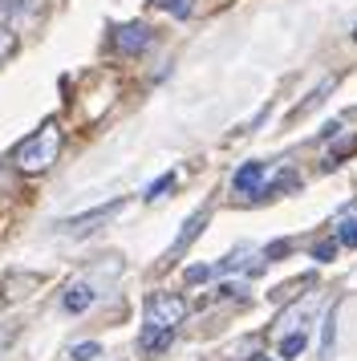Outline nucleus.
Listing matches in <instances>:
<instances>
[{"label": "nucleus", "instance_id": "1", "mask_svg": "<svg viewBox=\"0 0 357 361\" xmlns=\"http://www.w3.org/2000/svg\"><path fill=\"white\" fill-rule=\"evenodd\" d=\"M187 321V300L175 293H150L143 309V333H138V349L146 357L162 353L167 345L175 341V329Z\"/></svg>", "mask_w": 357, "mask_h": 361}, {"label": "nucleus", "instance_id": "2", "mask_svg": "<svg viewBox=\"0 0 357 361\" xmlns=\"http://www.w3.org/2000/svg\"><path fill=\"white\" fill-rule=\"evenodd\" d=\"M57 154H61V126L57 122H45L41 130H32L13 150V166L25 171V175H41V171H49V166L57 163Z\"/></svg>", "mask_w": 357, "mask_h": 361}, {"label": "nucleus", "instance_id": "3", "mask_svg": "<svg viewBox=\"0 0 357 361\" xmlns=\"http://www.w3.org/2000/svg\"><path fill=\"white\" fill-rule=\"evenodd\" d=\"M150 41H155V33H150V25H143V20H130V25H118L114 29V49L126 53V57H138L143 49H150Z\"/></svg>", "mask_w": 357, "mask_h": 361}, {"label": "nucleus", "instance_id": "4", "mask_svg": "<svg viewBox=\"0 0 357 361\" xmlns=\"http://www.w3.org/2000/svg\"><path fill=\"white\" fill-rule=\"evenodd\" d=\"M264 183H268V163H260V159L243 163L240 171L231 175V187H236V195H252V199H260V195H264Z\"/></svg>", "mask_w": 357, "mask_h": 361}, {"label": "nucleus", "instance_id": "5", "mask_svg": "<svg viewBox=\"0 0 357 361\" xmlns=\"http://www.w3.org/2000/svg\"><path fill=\"white\" fill-rule=\"evenodd\" d=\"M114 212H122V199H114V203H106V207H94V212L78 215V219H65V224H57V228H61L65 235H85V231H94V224H106Z\"/></svg>", "mask_w": 357, "mask_h": 361}, {"label": "nucleus", "instance_id": "6", "mask_svg": "<svg viewBox=\"0 0 357 361\" xmlns=\"http://www.w3.org/2000/svg\"><path fill=\"white\" fill-rule=\"evenodd\" d=\"M94 300H97V288H94V284H90V280H73V284L65 288V296H61V309L78 317V312H85Z\"/></svg>", "mask_w": 357, "mask_h": 361}, {"label": "nucleus", "instance_id": "7", "mask_svg": "<svg viewBox=\"0 0 357 361\" xmlns=\"http://www.w3.org/2000/svg\"><path fill=\"white\" fill-rule=\"evenodd\" d=\"M203 224H207V212H195L191 219L183 224V231H178V240L171 244V260H178V256H183V247H191V244H195V235L203 231Z\"/></svg>", "mask_w": 357, "mask_h": 361}, {"label": "nucleus", "instance_id": "8", "mask_svg": "<svg viewBox=\"0 0 357 361\" xmlns=\"http://www.w3.org/2000/svg\"><path fill=\"white\" fill-rule=\"evenodd\" d=\"M337 312H341V305H329V312H325V321H321V357L333 353V341H337Z\"/></svg>", "mask_w": 357, "mask_h": 361}, {"label": "nucleus", "instance_id": "9", "mask_svg": "<svg viewBox=\"0 0 357 361\" xmlns=\"http://www.w3.org/2000/svg\"><path fill=\"white\" fill-rule=\"evenodd\" d=\"M308 317H313V305H292L289 312H284V317H280V329H284V333H301V325H305Z\"/></svg>", "mask_w": 357, "mask_h": 361}, {"label": "nucleus", "instance_id": "10", "mask_svg": "<svg viewBox=\"0 0 357 361\" xmlns=\"http://www.w3.org/2000/svg\"><path fill=\"white\" fill-rule=\"evenodd\" d=\"M333 85H337V82H333V78H325V82L317 85V90H313V94H308V98L301 102V106H296V110H292V118H301V114H308L313 106H321V102L329 98V94H333Z\"/></svg>", "mask_w": 357, "mask_h": 361}, {"label": "nucleus", "instance_id": "11", "mask_svg": "<svg viewBox=\"0 0 357 361\" xmlns=\"http://www.w3.org/2000/svg\"><path fill=\"white\" fill-rule=\"evenodd\" d=\"M305 353V333H280V357H301Z\"/></svg>", "mask_w": 357, "mask_h": 361}, {"label": "nucleus", "instance_id": "12", "mask_svg": "<svg viewBox=\"0 0 357 361\" xmlns=\"http://www.w3.org/2000/svg\"><path fill=\"white\" fill-rule=\"evenodd\" d=\"M150 4L167 8V13H171V17H178V20H187L195 13V0H150Z\"/></svg>", "mask_w": 357, "mask_h": 361}, {"label": "nucleus", "instance_id": "13", "mask_svg": "<svg viewBox=\"0 0 357 361\" xmlns=\"http://www.w3.org/2000/svg\"><path fill=\"white\" fill-rule=\"evenodd\" d=\"M337 244L341 247H357V219H341L337 224Z\"/></svg>", "mask_w": 357, "mask_h": 361}, {"label": "nucleus", "instance_id": "14", "mask_svg": "<svg viewBox=\"0 0 357 361\" xmlns=\"http://www.w3.org/2000/svg\"><path fill=\"white\" fill-rule=\"evenodd\" d=\"M171 187H175V171H167L162 179H155V183H150L143 199H150V203H155V199H162V191H171Z\"/></svg>", "mask_w": 357, "mask_h": 361}, {"label": "nucleus", "instance_id": "15", "mask_svg": "<svg viewBox=\"0 0 357 361\" xmlns=\"http://www.w3.org/2000/svg\"><path fill=\"white\" fill-rule=\"evenodd\" d=\"M69 357H73V361H94V357H102V345H97V341H81V345L69 349Z\"/></svg>", "mask_w": 357, "mask_h": 361}, {"label": "nucleus", "instance_id": "16", "mask_svg": "<svg viewBox=\"0 0 357 361\" xmlns=\"http://www.w3.org/2000/svg\"><path fill=\"white\" fill-rule=\"evenodd\" d=\"M305 284H313V276H296L292 284H280V288H272V300H292L296 288H305Z\"/></svg>", "mask_w": 357, "mask_h": 361}, {"label": "nucleus", "instance_id": "17", "mask_svg": "<svg viewBox=\"0 0 357 361\" xmlns=\"http://www.w3.org/2000/svg\"><path fill=\"white\" fill-rule=\"evenodd\" d=\"M337 235H333V240H321V244H317V247H313V260H317V264H329V260H333V256H337Z\"/></svg>", "mask_w": 357, "mask_h": 361}, {"label": "nucleus", "instance_id": "18", "mask_svg": "<svg viewBox=\"0 0 357 361\" xmlns=\"http://www.w3.org/2000/svg\"><path fill=\"white\" fill-rule=\"evenodd\" d=\"M13 53H16V33H13V29H4V25H0V66H4V61H8Z\"/></svg>", "mask_w": 357, "mask_h": 361}, {"label": "nucleus", "instance_id": "19", "mask_svg": "<svg viewBox=\"0 0 357 361\" xmlns=\"http://www.w3.org/2000/svg\"><path fill=\"white\" fill-rule=\"evenodd\" d=\"M211 272H215V268H207V264H195V268H187V272H183V280H187V284H203V280H211Z\"/></svg>", "mask_w": 357, "mask_h": 361}, {"label": "nucleus", "instance_id": "20", "mask_svg": "<svg viewBox=\"0 0 357 361\" xmlns=\"http://www.w3.org/2000/svg\"><path fill=\"white\" fill-rule=\"evenodd\" d=\"M236 293H240V284H219V288H215V296H224V300H231Z\"/></svg>", "mask_w": 357, "mask_h": 361}, {"label": "nucleus", "instance_id": "21", "mask_svg": "<svg viewBox=\"0 0 357 361\" xmlns=\"http://www.w3.org/2000/svg\"><path fill=\"white\" fill-rule=\"evenodd\" d=\"M8 341H13V329H0V349H4Z\"/></svg>", "mask_w": 357, "mask_h": 361}, {"label": "nucleus", "instance_id": "22", "mask_svg": "<svg viewBox=\"0 0 357 361\" xmlns=\"http://www.w3.org/2000/svg\"><path fill=\"white\" fill-rule=\"evenodd\" d=\"M353 41H357V33H353Z\"/></svg>", "mask_w": 357, "mask_h": 361}]
</instances>
